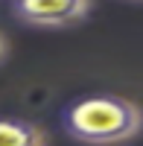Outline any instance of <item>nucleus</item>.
I'll list each match as a JSON object with an SVG mask.
<instances>
[{
	"label": "nucleus",
	"mask_w": 143,
	"mask_h": 146,
	"mask_svg": "<svg viewBox=\"0 0 143 146\" xmlns=\"http://www.w3.org/2000/svg\"><path fill=\"white\" fill-rule=\"evenodd\" d=\"M62 126L73 140L91 143V146H111L132 140L143 129V111L114 94H91L73 100L64 114Z\"/></svg>",
	"instance_id": "nucleus-1"
},
{
	"label": "nucleus",
	"mask_w": 143,
	"mask_h": 146,
	"mask_svg": "<svg viewBox=\"0 0 143 146\" xmlns=\"http://www.w3.org/2000/svg\"><path fill=\"white\" fill-rule=\"evenodd\" d=\"M12 12L21 23L44 29L73 27L91 12V0H12Z\"/></svg>",
	"instance_id": "nucleus-2"
},
{
	"label": "nucleus",
	"mask_w": 143,
	"mask_h": 146,
	"mask_svg": "<svg viewBox=\"0 0 143 146\" xmlns=\"http://www.w3.org/2000/svg\"><path fill=\"white\" fill-rule=\"evenodd\" d=\"M0 146H47V137L35 123L0 117Z\"/></svg>",
	"instance_id": "nucleus-3"
},
{
	"label": "nucleus",
	"mask_w": 143,
	"mask_h": 146,
	"mask_svg": "<svg viewBox=\"0 0 143 146\" xmlns=\"http://www.w3.org/2000/svg\"><path fill=\"white\" fill-rule=\"evenodd\" d=\"M3 53H6V41H3V35H0V58H3Z\"/></svg>",
	"instance_id": "nucleus-4"
}]
</instances>
